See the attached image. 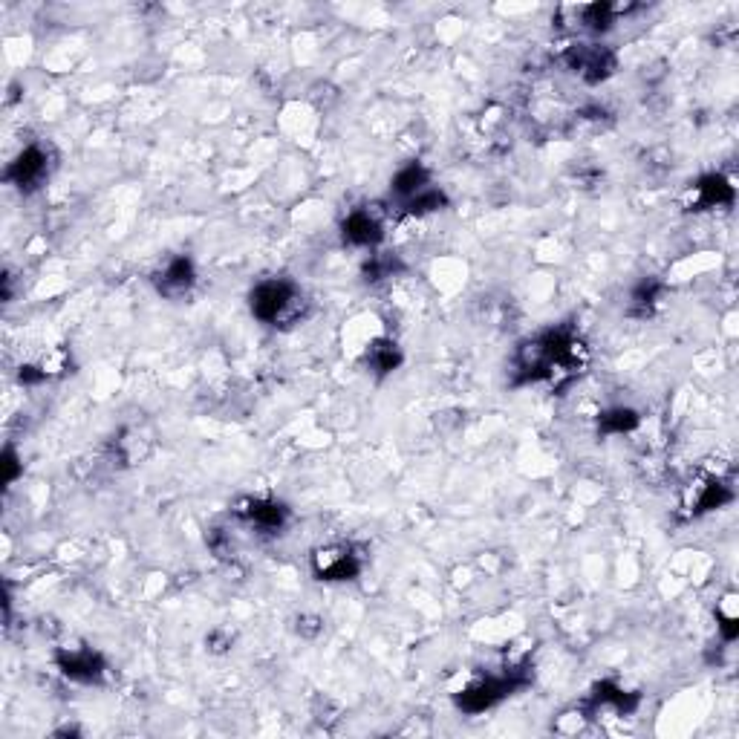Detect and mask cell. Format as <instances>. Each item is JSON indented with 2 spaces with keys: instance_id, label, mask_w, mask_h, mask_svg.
Wrapping results in <instances>:
<instances>
[{
  "instance_id": "1",
  "label": "cell",
  "mask_w": 739,
  "mask_h": 739,
  "mask_svg": "<svg viewBox=\"0 0 739 739\" xmlns=\"http://www.w3.org/2000/svg\"><path fill=\"white\" fill-rule=\"evenodd\" d=\"M587 364V344L569 330L537 332L514 353V384L552 382L558 390L572 384Z\"/></svg>"
},
{
  "instance_id": "2",
  "label": "cell",
  "mask_w": 739,
  "mask_h": 739,
  "mask_svg": "<svg viewBox=\"0 0 739 739\" xmlns=\"http://www.w3.org/2000/svg\"><path fill=\"white\" fill-rule=\"evenodd\" d=\"M304 292L289 278H266L249 292V309L266 327H286L304 315Z\"/></svg>"
},
{
  "instance_id": "3",
  "label": "cell",
  "mask_w": 739,
  "mask_h": 739,
  "mask_svg": "<svg viewBox=\"0 0 739 739\" xmlns=\"http://www.w3.org/2000/svg\"><path fill=\"white\" fill-rule=\"evenodd\" d=\"M529 685V673L526 670H509L503 676H485V679H477L471 682L465 690L457 693V708L465 711V714H485L491 708H497L503 699H509L514 690L526 688Z\"/></svg>"
},
{
  "instance_id": "4",
  "label": "cell",
  "mask_w": 739,
  "mask_h": 739,
  "mask_svg": "<svg viewBox=\"0 0 739 739\" xmlns=\"http://www.w3.org/2000/svg\"><path fill=\"white\" fill-rule=\"evenodd\" d=\"M312 575L318 581L327 584H344V581H356L364 569V558L356 552V546L350 543H332V546H321L312 552L309 558Z\"/></svg>"
},
{
  "instance_id": "5",
  "label": "cell",
  "mask_w": 739,
  "mask_h": 739,
  "mask_svg": "<svg viewBox=\"0 0 739 739\" xmlns=\"http://www.w3.org/2000/svg\"><path fill=\"white\" fill-rule=\"evenodd\" d=\"M566 67L587 84H601L615 73V52L601 44H575L563 55Z\"/></svg>"
},
{
  "instance_id": "6",
  "label": "cell",
  "mask_w": 739,
  "mask_h": 739,
  "mask_svg": "<svg viewBox=\"0 0 739 739\" xmlns=\"http://www.w3.org/2000/svg\"><path fill=\"white\" fill-rule=\"evenodd\" d=\"M47 177H50V151L44 145H26L3 171V182L21 191L38 188Z\"/></svg>"
},
{
  "instance_id": "7",
  "label": "cell",
  "mask_w": 739,
  "mask_h": 739,
  "mask_svg": "<svg viewBox=\"0 0 739 739\" xmlns=\"http://www.w3.org/2000/svg\"><path fill=\"white\" fill-rule=\"evenodd\" d=\"M55 664L70 682H78V685H96L107 673L104 656L93 647H61L55 653Z\"/></svg>"
},
{
  "instance_id": "8",
  "label": "cell",
  "mask_w": 739,
  "mask_h": 739,
  "mask_svg": "<svg viewBox=\"0 0 739 739\" xmlns=\"http://www.w3.org/2000/svg\"><path fill=\"white\" fill-rule=\"evenodd\" d=\"M237 517L260 535H275L289 523V506L272 497H249L237 506Z\"/></svg>"
},
{
  "instance_id": "9",
  "label": "cell",
  "mask_w": 739,
  "mask_h": 739,
  "mask_svg": "<svg viewBox=\"0 0 739 739\" xmlns=\"http://www.w3.org/2000/svg\"><path fill=\"white\" fill-rule=\"evenodd\" d=\"M194 283H197V266H194V260L185 255H177L171 257V260H165V266L153 275V286H156V292L162 295V298H168V301H179V298H185L191 289H194Z\"/></svg>"
},
{
  "instance_id": "10",
  "label": "cell",
  "mask_w": 739,
  "mask_h": 739,
  "mask_svg": "<svg viewBox=\"0 0 739 739\" xmlns=\"http://www.w3.org/2000/svg\"><path fill=\"white\" fill-rule=\"evenodd\" d=\"M341 240L353 249H376L384 240V223L376 211L356 208L341 223Z\"/></svg>"
},
{
  "instance_id": "11",
  "label": "cell",
  "mask_w": 739,
  "mask_h": 739,
  "mask_svg": "<svg viewBox=\"0 0 739 739\" xmlns=\"http://www.w3.org/2000/svg\"><path fill=\"white\" fill-rule=\"evenodd\" d=\"M737 191L731 185V179L722 174H708L693 185V197H690V208L693 211H711V208H725L734 203Z\"/></svg>"
},
{
  "instance_id": "12",
  "label": "cell",
  "mask_w": 739,
  "mask_h": 739,
  "mask_svg": "<svg viewBox=\"0 0 739 739\" xmlns=\"http://www.w3.org/2000/svg\"><path fill=\"white\" fill-rule=\"evenodd\" d=\"M425 188H431V171L422 165V162H408L402 165L393 179H390V194L393 200H399V205H405L413 200L416 194H422Z\"/></svg>"
},
{
  "instance_id": "13",
  "label": "cell",
  "mask_w": 739,
  "mask_h": 739,
  "mask_svg": "<svg viewBox=\"0 0 739 739\" xmlns=\"http://www.w3.org/2000/svg\"><path fill=\"white\" fill-rule=\"evenodd\" d=\"M399 364H402V350L393 338H376L364 350V367L376 376H390L393 370H399Z\"/></svg>"
},
{
  "instance_id": "14",
  "label": "cell",
  "mask_w": 739,
  "mask_h": 739,
  "mask_svg": "<svg viewBox=\"0 0 739 739\" xmlns=\"http://www.w3.org/2000/svg\"><path fill=\"white\" fill-rule=\"evenodd\" d=\"M731 500H734L731 485L722 483V480H708L705 485H699V491H696V497L690 503V511H693V517H699V514H708V511L728 506Z\"/></svg>"
},
{
  "instance_id": "15",
  "label": "cell",
  "mask_w": 739,
  "mask_h": 739,
  "mask_svg": "<svg viewBox=\"0 0 739 739\" xmlns=\"http://www.w3.org/2000/svg\"><path fill=\"white\" fill-rule=\"evenodd\" d=\"M592 702L595 705H601V708H612L615 714H630V711H636L638 699L633 693H627L624 688H618V685H612V682H601V685H595L592 690Z\"/></svg>"
},
{
  "instance_id": "16",
  "label": "cell",
  "mask_w": 739,
  "mask_h": 739,
  "mask_svg": "<svg viewBox=\"0 0 739 739\" xmlns=\"http://www.w3.org/2000/svg\"><path fill=\"white\" fill-rule=\"evenodd\" d=\"M638 422H641V416L633 408H610L598 416V431L607 436L630 434V431H636Z\"/></svg>"
},
{
  "instance_id": "17",
  "label": "cell",
  "mask_w": 739,
  "mask_h": 739,
  "mask_svg": "<svg viewBox=\"0 0 739 739\" xmlns=\"http://www.w3.org/2000/svg\"><path fill=\"white\" fill-rule=\"evenodd\" d=\"M624 9L621 6H610V3H589V6H581L578 9V18H581V26L589 29V32H607L615 18L621 15Z\"/></svg>"
},
{
  "instance_id": "18",
  "label": "cell",
  "mask_w": 739,
  "mask_h": 739,
  "mask_svg": "<svg viewBox=\"0 0 739 739\" xmlns=\"http://www.w3.org/2000/svg\"><path fill=\"white\" fill-rule=\"evenodd\" d=\"M662 292L664 286L659 281H653V278H647V281H641L633 289V301H630V315H636V318H647V315H653V309L659 306L662 301Z\"/></svg>"
},
{
  "instance_id": "19",
  "label": "cell",
  "mask_w": 739,
  "mask_h": 739,
  "mask_svg": "<svg viewBox=\"0 0 739 739\" xmlns=\"http://www.w3.org/2000/svg\"><path fill=\"white\" fill-rule=\"evenodd\" d=\"M448 205V197H445V191H439L436 185L431 188H425L422 194H416L413 200L402 205V214L405 217H428V214H434V211H442Z\"/></svg>"
},
{
  "instance_id": "20",
  "label": "cell",
  "mask_w": 739,
  "mask_h": 739,
  "mask_svg": "<svg viewBox=\"0 0 739 739\" xmlns=\"http://www.w3.org/2000/svg\"><path fill=\"white\" fill-rule=\"evenodd\" d=\"M716 621H719V633L725 641H734L739 636V615H737V598L725 595L719 610H716Z\"/></svg>"
},
{
  "instance_id": "21",
  "label": "cell",
  "mask_w": 739,
  "mask_h": 739,
  "mask_svg": "<svg viewBox=\"0 0 739 739\" xmlns=\"http://www.w3.org/2000/svg\"><path fill=\"white\" fill-rule=\"evenodd\" d=\"M393 272H396V263H393V257H370V263L364 266V281L367 283H376V281H384V278H393Z\"/></svg>"
},
{
  "instance_id": "22",
  "label": "cell",
  "mask_w": 739,
  "mask_h": 739,
  "mask_svg": "<svg viewBox=\"0 0 739 739\" xmlns=\"http://www.w3.org/2000/svg\"><path fill=\"white\" fill-rule=\"evenodd\" d=\"M3 485L9 488V485H15V480L24 474V462L18 457V451L12 448V445H6V451H3Z\"/></svg>"
}]
</instances>
